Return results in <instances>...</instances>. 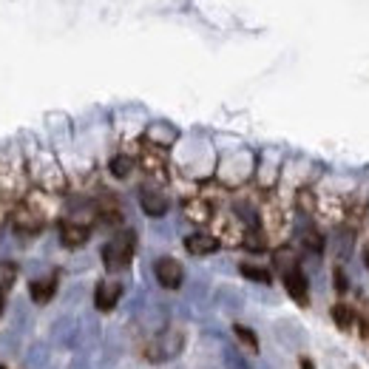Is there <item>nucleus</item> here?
Segmentation results:
<instances>
[{
    "label": "nucleus",
    "instance_id": "nucleus-1",
    "mask_svg": "<svg viewBox=\"0 0 369 369\" xmlns=\"http://www.w3.org/2000/svg\"><path fill=\"white\" fill-rule=\"evenodd\" d=\"M54 213H57L54 193L37 188V190H29V196L12 207V227L20 236H37Z\"/></svg>",
    "mask_w": 369,
    "mask_h": 369
},
{
    "label": "nucleus",
    "instance_id": "nucleus-2",
    "mask_svg": "<svg viewBox=\"0 0 369 369\" xmlns=\"http://www.w3.org/2000/svg\"><path fill=\"white\" fill-rule=\"evenodd\" d=\"M0 196L9 205L29 196V171L18 154H6L0 159Z\"/></svg>",
    "mask_w": 369,
    "mask_h": 369
},
{
    "label": "nucleus",
    "instance_id": "nucleus-3",
    "mask_svg": "<svg viewBox=\"0 0 369 369\" xmlns=\"http://www.w3.org/2000/svg\"><path fill=\"white\" fill-rule=\"evenodd\" d=\"M91 219H97V207L94 210H80L71 213L60 222V241L66 248H83L91 236Z\"/></svg>",
    "mask_w": 369,
    "mask_h": 369
},
{
    "label": "nucleus",
    "instance_id": "nucleus-4",
    "mask_svg": "<svg viewBox=\"0 0 369 369\" xmlns=\"http://www.w3.org/2000/svg\"><path fill=\"white\" fill-rule=\"evenodd\" d=\"M134 259V233H119L102 248V265L108 270H122Z\"/></svg>",
    "mask_w": 369,
    "mask_h": 369
},
{
    "label": "nucleus",
    "instance_id": "nucleus-5",
    "mask_svg": "<svg viewBox=\"0 0 369 369\" xmlns=\"http://www.w3.org/2000/svg\"><path fill=\"white\" fill-rule=\"evenodd\" d=\"M262 233L267 241H279L287 233V213H284L282 202L273 196L262 205Z\"/></svg>",
    "mask_w": 369,
    "mask_h": 369
},
{
    "label": "nucleus",
    "instance_id": "nucleus-6",
    "mask_svg": "<svg viewBox=\"0 0 369 369\" xmlns=\"http://www.w3.org/2000/svg\"><path fill=\"white\" fill-rule=\"evenodd\" d=\"M213 236L219 238V244H227V248H236V244H244V230L241 219L233 213H216L213 216Z\"/></svg>",
    "mask_w": 369,
    "mask_h": 369
},
{
    "label": "nucleus",
    "instance_id": "nucleus-7",
    "mask_svg": "<svg viewBox=\"0 0 369 369\" xmlns=\"http://www.w3.org/2000/svg\"><path fill=\"white\" fill-rule=\"evenodd\" d=\"M140 165H143V171H145L151 179H157V182H165V179H168V154H165L162 145H154V143L143 145V151H140Z\"/></svg>",
    "mask_w": 369,
    "mask_h": 369
},
{
    "label": "nucleus",
    "instance_id": "nucleus-8",
    "mask_svg": "<svg viewBox=\"0 0 369 369\" xmlns=\"http://www.w3.org/2000/svg\"><path fill=\"white\" fill-rule=\"evenodd\" d=\"M154 276H157V282H159L165 290H179L182 282H185V270H182V265H179L176 259H171V256L157 259V265H154Z\"/></svg>",
    "mask_w": 369,
    "mask_h": 369
},
{
    "label": "nucleus",
    "instance_id": "nucleus-9",
    "mask_svg": "<svg viewBox=\"0 0 369 369\" xmlns=\"http://www.w3.org/2000/svg\"><path fill=\"white\" fill-rule=\"evenodd\" d=\"M35 179L40 182V190H49V193H60V190L66 188L63 171H60L54 162H49V159H43V162L35 168Z\"/></svg>",
    "mask_w": 369,
    "mask_h": 369
},
{
    "label": "nucleus",
    "instance_id": "nucleus-10",
    "mask_svg": "<svg viewBox=\"0 0 369 369\" xmlns=\"http://www.w3.org/2000/svg\"><path fill=\"white\" fill-rule=\"evenodd\" d=\"M284 287H287V293H290V298L296 304H301V307L310 304V284H307V279H304V273H301L298 265L284 270Z\"/></svg>",
    "mask_w": 369,
    "mask_h": 369
},
{
    "label": "nucleus",
    "instance_id": "nucleus-11",
    "mask_svg": "<svg viewBox=\"0 0 369 369\" xmlns=\"http://www.w3.org/2000/svg\"><path fill=\"white\" fill-rule=\"evenodd\" d=\"M179 349H182V335L174 332V329H165V332L157 335V341L148 346V358H154V361H165V358H174Z\"/></svg>",
    "mask_w": 369,
    "mask_h": 369
},
{
    "label": "nucleus",
    "instance_id": "nucleus-12",
    "mask_svg": "<svg viewBox=\"0 0 369 369\" xmlns=\"http://www.w3.org/2000/svg\"><path fill=\"white\" fill-rule=\"evenodd\" d=\"M119 298H122V284L119 282H99L97 290H94V307L99 313H111Z\"/></svg>",
    "mask_w": 369,
    "mask_h": 369
},
{
    "label": "nucleus",
    "instance_id": "nucleus-13",
    "mask_svg": "<svg viewBox=\"0 0 369 369\" xmlns=\"http://www.w3.org/2000/svg\"><path fill=\"white\" fill-rule=\"evenodd\" d=\"M182 210H185V219L193 222V224L213 222V205H210L207 196H190V199H185Z\"/></svg>",
    "mask_w": 369,
    "mask_h": 369
},
{
    "label": "nucleus",
    "instance_id": "nucleus-14",
    "mask_svg": "<svg viewBox=\"0 0 369 369\" xmlns=\"http://www.w3.org/2000/svg\"><path fill=\"white\" fill-rule=\"evenodd\" d=\"M185 250L193 256H210L219 250V238L213 233H193L185 238Z\"/></svg>",
    "mask_w": 369,
    "mask_h": 369
},
{
    "label": "nucleus",
    "instance_id": "nucleus-15",
    "mask_svg": "<svg viewBox=\"0 0 369 369\" xmlns=\"http://www.w3.org/2000/svg\"><path fill=\"white\" fill-rule=\"evenodd\" d=\"M140 205H143V210H145L148 216H154V219H159V216L168 213V196H162L159 190H143Z\"/></svg>",
    "mask_w": 369,
    "mask_h": 369
},
{
    "label": "nucleus",
    "instance_id": "nucleus-16",
    "mask_svg": "<svg viewBox=\"0 0 369 369\" xmlns=\"http://www.w3.org/2000/svg\"><path fill=\"white\" fill-rule=\"evenodd\" d=\"M97 219H102L105 224H119L122 222V207L114 196H102L97 202Z\"/></svg>",
    "mask_w": 369,
    "mask_h": 369
},
{
    "label": "nucleus",
    "instance_id": "nucleus-17",
    "mask_svg": "<svg viewBox=\"0 0 369 369\" xmlns=\"http://www.w3.org/2000/svg\"><path fill=\"white\" fill-rule=\"evenodd\" d=\"M54 290H57V279H54V276L37 279V282H32V287H29V293H32V298H35L37 304H46V301L54 296Z\"/></svg>",
    "mask_w": 369,
    "mask_h": 369
},
{
    "label": "nucleus",
    "instance_id": "nucleus-18",
    "mask_svg": "<svg viewBox=\"0 0 369 369\" xmlns=\"http://www.w3.org/2000/svg\"><path fill=\"white\" fill-rule=\"evenodd\" d=\"M332 321L338 324L341 332H349V329L355 327V310L346 307V304H335V307H332Z\"/></svg>",
    "mask_w": 369,
    "mask_h": 369
},
{
    "label": "nucleus",
    "instance_id": "nucleus-19",
    "mask_svg": "<svg viewBox=\"0 0 369 369\" xmlns=\"http://www.w3.org/2000/svg\"><path fill=\"white\" fill-rule=\"evenodd\" d=\"M233 332H236V338H238V344L244 346V349H248V352H259V338H256V332L250 329V327H241V324H236L233 327Z\"/></svg>",
    "mask_w": 369,
    "mask_h": 369
},
{
    "label": "nucleus",
    "instance_id": "nucleus-20",
    "mask_svg": "<svg viewBox=\"0 0 369 369\" xmlns=\"http://www.w3.org/2000/svg\"><path fill=\"white\" fill-rule=\"evenodd\" d=\"M15 279H18V267L12 262H0V293L6 296L15 284Z\"/></svg>",
    "mask_w": 369,
    "mask_h": 369
},
{
    "label": "nucleus",
    "instance_id": "nucleus-21",
    "mask_svg": "<svg viewBox=\"0 0 369 369\" xmlns=\"http://www.w3.org/2000/svg\"><path fill=\"white\" fill-rule=\"evenodd\" d=\"M131 168H134V162H131L128 154H119V157L111 159V174H114L116 179H126V176L131 174Z\"/></svg>",
    "mask_w": 369,
    "mask_h": 369
},
{
    "label": "nucleus",
    "instance_id": "nucleus-22",
    "mask_svg": "<svg viewBox=\"0 0 369 369\" xmlns=\"http://www.w3.org/2000/svg\"><path fill=\"white\" fill-rule=\"evenodd\" d=\"M241 276L250 279V282H259V284H270V273L265 267H256V265H241Z\"/></svg>",
    "mask_w": 369,
    "mask_h": 369
},
{
    "label": "nucleus",
    "instance_id": "nucleus-23",
    "mask_svg": "<svg viewBox=\"0 0 369 369\" xmlns=\"http://www.w3.org/2000/svg\"><path fill=\"white\" fill-rule=\"evenodd\" d=\"M224 369H250V363L241 358V352H236V349H224Z\"/></svg>",
    "mask_w": 369,
    "mask_h": 369
},
{
    "label": "nucleus",
    "instance_id": "nucleus-24",
    "mask_svg": "<svg viewBox=\"0 0 369 369\" xmlns=\"http://www.w3.org/2000/svg\"><path fill=\"white\" fill-rule=\"evenodd\" d=\"M6 219H12V213H9V202H6L4 196H0V224H4Z\"/></svg>",
    "mask_w": 369,
    "mask_h": 369
},
{
    "label": "nucleus",
    "instance_id": "nucleus-25",
    "mask_svg": "<svg viewBox=\"0 0 369 369\" xmlns=\"http://www.w3.org/2000/svg\"><path fill=\"white\" fill-rule=\"evenodd\" d=\"M298 366H301V369H315V363H313L307 355H301V358H298Z\"/></svg>",
    "mask_w": 369,
    "mask_h": 369
},
{
    "label": "nucleus",
    "instance_id": "nucleus-26",
    "mask_svg": "<svg viewBox=\"0 0 369 369\" xmlns=\"http://www.w3.org/2000/svg\"><path fill=\"white\" fill-rule=\"evenodd\" d=\"M363 265L369 267V244H366V248H363Z\"/></svg>",
    "mask_w": 369,
    "mask_h": 369
},
{
    "label": "nucleus",
    "instance_id": "nucleus-27",
    "mask_svg": "<svg viewBox=\"0 0 369 369\" xmlns=\"http://www.w3.org/2000/svg\"><path fill=\"white\" fill-rule=\"evenodd\" d=\"M0 310H4V293H0Z\"/></svg>",
    "mask_w": 369,
    "mask_h": 369
}]
</instances>
